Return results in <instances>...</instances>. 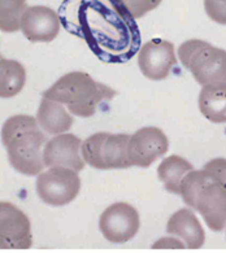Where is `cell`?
<instances>
[{
  "label": "cell",
  "mask_w": 226,
  "mask_h": 253,
  "mask_svg": "<svg viewBox=\"0 0 226 253\" xmlns=\"http://www.w3.org/2000/svg\"><path fill=\"white\" fill-rule=\"evenodd\" d=\"M1 143L8 160L18 173L34 177L45 169L43 151L47 136L37 118L29 115L12 116L1 127Z\"/></svg>",
  "instance_id": "1"
},
{
  "label": "cell",
  "mask_w": 226,
  "mask_h": 253,
  "mask_svg": "<svg viewBox=\"0 0 226 253\" xmlns=\"http://www.w3.org/2000/svg\"><path fill=\"white\" fill-rule=\"evenodd\" d=\"M115 95L111 87L99 84L84 72L66 73L43 92V97L65 105L72 115L84 118L94 116L101 101L111 100Z\"/></svg>",
  "instance_id": "2"
},
{
  "label": "cell",
  "mask_w": 226,
  "mask_h": 253,
  "mask_svg": "<svg viewBox=\"0 0 226 253\" xmlns=\"http://www.w3.org/2000/svg\"><path fill=\"white\" fill-rule=\"evenodd\" d=\"M178 59L202 86L226 84V51L211 43L191 39L178 47Z\"/></svg>",
  "instance_id": "3"
},
{
  "label": "cell",
  "mask_w": 226,
  "mask_h": 253,
  "mask_svg": "<svg viewBox=\"0 0 226 253\" xmlns=\"http://www.w3.org/2000/svg\"><path fill=\"white\" fill-rule=\"evenodd\" d=\"M81 178L78 171L69 168H49L38 174L37 194L39 199L51 207H63L78 196Z\"/></svg>",
  "instance_id": "4"
},
{
  "label": "cell",
  "mask_w": 226,
  "mask_h": 253,
  "mask_svg": "<svg viewBox=\"0 0 226 253\" xmlns=\"http://www.w3.org/2000/svg\"><path fill=\"white\" fill-rule=\"evenodd\" d=\"M33 246L32 223L16 205L0 201V250L25 251Z\"/></svg>",
  "instance_id": "5"
},
{
  "label": "cell",
  "mask_w": 226,
  "mask_h": 253,
  "mask_svg": "<svg viewBox=\"0 0 226 253\" xmlns=\"http://www.w3.org/2000/svg\"><path fill=\"white\" fill-rule=\"evenodd\" d=\"M140 219L136 209L128 203L109 205L100 215L99 229L105 239L121 244L132 240L139 230Z\"/></svg>",
  "instance_id": "6"
},
{
  "label": "cell",
  "mask_w": 226,
  "mask_h": 253,
  "mask_svg": "<svg viewBox=\"0 0 226 253\" xmlns=\"http://www.w3.org/2000/svg\"><path fill=\"white\" fill-rule=\"evenodd\" d=\"M169 149V140L161 128L146 126L130 135L128 155L132 167L148 168Z\"/></svg>",
  "instance_id": "7"
},
{
  "label": "cell",
  "mask_w": 226,
  "mask_h": 253,
  "mask_svg": "<svg viewBox=\"0 0 226 253\" xmlns=\"http://www.w3.org/2000/svg\"><path fill=\"white\" fill-rule=\"evenodd\" d=\"M177 64L173 43L163 39H152L142 45L138 55V65L142 74L151 81L165 80Z\"/></svg>",
  "instance_id": "8"
},
{
  "label": "cell",
  "mask_w": 226,
  "mask_h": 253,
  "mask_svg": "<svg viewBox=\"0 0 226 253\" xmlns=\"http://www.w3.org/2000/svg\"><path fill=\"white\" fill-rule=\"evenodd\" d=\"M82 140L74 134L63 132L47 140L43 148V163L45 168H69L81 171L85 168V160L81 155Z\"/></svg>",
  "instance_id": "9"
},
{
  "label": "cell",
  "mask_w": 226,
  "mask_h": 253,
  "mask_svg": "<svg viewBox=\"0 0 226 253\" xmlns=\"http://www.w3.org/2000/svg\"><path fill=\"white\" fill-rule=\"evenodd\" d=\"M20 29L30 42H52L60 32L59 16L53 9L45 5L28 7L22 14Z\"/></svg>",
  "instance_id": "10"
},
{
  "label": "cell",
  "mask_w": 226,
  "mask_h": 253,
  "mask_svg": "<svg viewBox=\"0 0 226 253\" xmlns=\"http://www.w3.org/2000/svg\"><path fill=\"white\" fill-rule=\"evenodd\" d=\"M194 209L200 213L212 231L226 227V187L209 180L196 199Z\"/></svg>",
  "instance_id": "11"
},
{
  "label": "cell",
  "mask_w": 226,
  "mask_h": 253,
  "mask_svg": "<svg viewBox=\"0 0 226 253\" xmlns=\"http://www.w3.org/2000/svg\"><path fill=\"white\" fill-rule=\"evenodd\" d=\"M167 232L181 238L187 250H199L205 242V232L194 211L190 209H180L167 223Z\"/></svg>",
  "instance_id": "12"
},
{
  "label": "cell",
  "mask_w": 226,
  "mask_h": 253,
  "mask_svg": "<svg viewBox=\"0 0 226 253\" xmlns=\"http://www.w3.org/2000/svg\"><path fill=\"white\" fill-rule=\"evenodd\" d=\"M37 121L43 131L49 135H59L66 132L73 125V117L63 104L42 97L37 113Z\"/></svg>",
  "instance_id": "13"
},
{
  "label": "cell",
  "mask_w": 226,
  "mask_h": 253,
  "mask_svg": "<svg viewBox=\"0 0 226 253\" xmlns=\"http://www.w3.org/2000/svg\"><path fill=\"white\" fill-rule=\"evenodd\" d=\"M198 103L202 115L208 121L226 124V84L203 86Z\"/></svg>",
  "instance_id": "14"
},
{
  "label": "cell",
  "mask_w": 226,
  "mask_h": 253,
  "mask_svg": "<svg viewBox=\"0 0 226 253\" xmlns=\"http://www.w3.org/2000/svg\"><path fill=\"white\" fill-rule=\"evenodd\" d=\"M129 134H111L108 132L101 146L103 170L126 169L132 167L128 155Z\"/></svg>",
  "instance_id": "15"
},
{
  "label": "cell",
  "mask_w": 226,
  "mask_h": 253,
  "mask_svg": "<svg viewBox=\"0 0 226 253\" xmlns=\"http://www.w3.org/2000/svg\"><path fill=\"white\" fill-rule=\"evenodd\" d=\"M194 169L191 163L181 156L165 157L157 168V177L163 182L164 187L168 192L180 195V186L183 177L188 171Z\"/></svg>",
  "instance_id": "16"
},
{
  "label": "cell",
  "mask_w": 226,
  "mask_h": 253,
  "mask_svg": "<svg viewBox=\"0 0 226 253\" xmlns=\"http://www.w3.org/2000/svg\"><path fill=\"white\" fill-rule=\"evenodd\" d=\"M26 84V70L16 60L0 59V97L9 99L18 95Z\"/></svg>",
  "instance_id": "17"
},
{
  "label": "cell",
  "mask_w": 226,
  "mask_h": 253,
  "mask_svg": "<svg viewBox=\"0 0 226 253\" xmlns=\"http://www.w3.org/2000/svg\"><path fill=\"white\" fill-rule=\"evenodd\" d=\"M28 0H0V30L16 33L21 28V17L28 8Z\"/></svg>",
  "instance_id": "18"
},
{
  "label": "cell",
  "mask_w": 226,
  "mask_h": 253,
  "mask_svg": "<svg viewBox=\"0 0 226 253\" xmlns=\"http://www.w3.org/2000/svg\"><path fill=\"white\" fill-rule=\"evenodd\" d=\"M209 180L211 179L205 175L203 170L192 169L184 175L180 186V195L186 205H188L190 208H194L196 199Z\"/></svg>",
  "instance_id": "19"
},
{
  "label": "cell",
  "mask_w": 226,
  "mask_h": 253,
  "mask_svg": "<svg viewBox=\"0 0 226 253\" xmlns=\"http://www.w3.org/2000/svg\"><path fill=\"white\" fill-rule=\"evenodd\" d=\"M108 132H96L87 139H85L81 146V155L84 157L85 163L95 169L103 170L101 163V146L104 142Z\"/></svg>",
  "instance_id": "20"
},
{
  "label": "cell",
  "mask_w": 226,
  "mask_h": 253,
  "mask_svg": "<svg viewBox=\"0 0 226 253\" xmlns=\"http://www.w3.org/2000/svg\"><path fill=\"white\" fill-rule=\"evenodd\" d=\"M133 18H142L160 5L161 0H116Z\"/></svg>",
  "instance_id": "21"
},
{
  "label": "cell",
  "mask_w": 226,
  "mask_h": 253,
  "mask_svg": "<svg viewBox=\"0 0 226 253\" xmlns=\"http://www.w3.org/2000/svg\"><path fill=\"white\" fill-rule=\"evenodd\" d=\"M205 175L216 183H220L226 187V159L217 157L205 164L203 168Z\"/></svg>",
  "instance_id": "22"
},
{
  "label": "cell",
  "mask_w": 226,
  "mask_h": 253,
  "mask_svg": "<svg viewBox=\"0 0 226 253\" xmlns=\"http://www.w3.org/2000/svg\"><path fill=\"white\" fill-rule=\"evenodd\" d=\"M204 9L212 21L226 25V0H204Z\"/></svg>",
  "instance_id": "23"
},
{
  "label": "cell",
  "mask_w": 226,
  "mask_h": 253,
  "mask_svg": "<svg viewBox=\"0 0 226 253\" xmlns=\"http://www.w3.org/2000/svg\"><path fill=\"white\" fill-rule=\"evenodd\" d=\"M184 243L173 238H163L152 246V250H184Z\"/></svg>",
  "instance_id": "24"
},
{
  "label": "cell",
  "mask_w": 226,
  "mask_h": 253,
  "mask_svg": "<svg viewBox=\"0 0 226 253\" xmlns=\"http://www.w3.org/2000/svg\"><path fill=\"white\" fill-rule=\"evenodd\" d=\"M0 59H1V55H0Z\"/></svg>",
  "instance_id": "25"
}]
</instances>
